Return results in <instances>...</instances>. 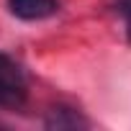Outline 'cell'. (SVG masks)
Returning a JSON list of instances; mask_svg holds the SVG:
<instances>
[{
    "label": "cell",
    "mask_w": 131,
    "mask_h": 131,
    "mask_svg": "<svg viewBox=\"0 0 131 131\" xmlns=\"http://www.w3.org/2000/svg\"><path fill=\"white\" fill-rule=\"evenodd\" d=\"M28 95V82L21 64L0 54V108H18Z\"/></svg>",
    "instance_id": "6da1fadb"
},
{
    "label": "cell",
    "mask_w": 131,
    "mask_h": 131,
    "mask_svg": "<svg viewBox=\"0 0 131 131\" xmlns=\"http://www.w3.org/2000/svg\"><path fill=\"white\" fill-rule=\"evenodd\" d=\"M116 10H118V16L123 18L126 36H128V41H131V0H118V3H116Z\"/></svg>",
    "instance_id": "277c9868"
},
{
    "label": "cell",
    "mask_w": 131,
    "mask_h": 131,
    "mask_svg": "<svg viewBox=\"0 0 131 131\" xmlns=\"http://www.w3.org/2000/svg\"><path fill=\"white\" fill-rule=\"evenodd\" d=\"M8 10L21 21H44L59 10V0H8Z\"/></svg>",
    "instance_id": "7a4b0ae2"
},
{
    "label": "cell",
    "mask_w": 131,
    "mask_h": 131,
    "mask_svg": "<svg viewBox=\"0 0 131 131\" xmlns=\"http://www.w3.org/2000/svg\"><path fill=\"white\" fill-rule=\"evenodd\" d=\"M46 126L49 128H77V126H88L85 118H80L77 111L72 108H64V105H57L49 111V118H46Z\"/></svg>",
    "instance_id": "3957f363"
}]
</instances>
